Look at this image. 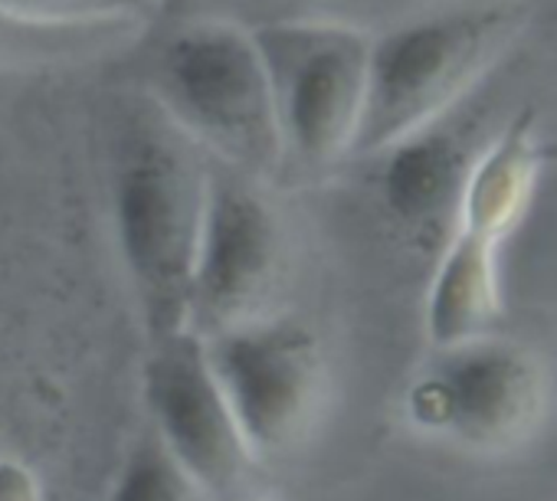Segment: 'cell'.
Listing matches in <instances>:
<instances>
[{"label":"cell","instance_id":"6da1fadb","mask_svg":"<svg viewBox=\"0 0 557 501\" xmlns=\"http://www.w3.org/2000/svg\"><path fill=\"white\" fill-rule=\"evenodd\" d=\"M207 154L148 99L119 128L112 223L148 345L187 331Z\"/></svg>","mask_w":557,"mask_h":501},{"label":"cell","instance_id":"52a82bcc","mask_svg":"<svg viewBox=\"0 0 557 501\" xmlns=\"http://www.w3.org/2000/svg\"><path fill=\"white\" fill-rule=\"evenodd\" d=\"M210 371L252 459L302 436L319 400V341L293 315L269 312L203 338Z\"/></svg>","mask_w":557,"mask_h":501},{"label":"cell","instance_id":"30bf717a","mask_svg":"<svg viewBox=\"0 0 557 501\" xmlns=\"http://www.w3.org/2000/svg\"><path fill=\"white\" fill-rule=\"evenodd\" d=\"M151 0H0V14L37 34H92L145 17Z\"/></svg>","mask_w":557,"mask_h":501},{"label":"cell","instance_id":"5b68a950","mask_svg":"<svg viewBox=\"0 0 557 501\" xmlns=\"http://www.w3.org/2000/svg\"><path fill=\"white\" fill-rule=\"evenodd\" d=\"M541 406L537 358L495 331L433 348L407 390V413L423 433L482 452L528 436Z\"/></svg>","mask_w":557,"mask_h":501},{"label":"cell","instance_id":"7c38bea8","mask_svg":"<svg viewBox=\"0 0 557 501\" xmlns=\"http://www.w3.org/2000/svg\"><path fill=\"white\" fill-rule=\"evenodd\" d=\"M30 37L50 40L53 34H37V30L17 27L14 21H8L4 14H0V47H30Z\"/></svg>","mask_w":557,"mask_h":501},{"label":"cell","instance_id":"9c48e42d","mask_svg":"<svg viewBox=\"0 0 557 501\" xmlns=\"http://www.w3.org/2000/svg\"><path fill=\"white\" fill-rule=\"evenodd\" d=\"M462 105L368 158L377 161V200L391 223L413 246L436 249V256L456 226L466 177L488 145L475 138L479 118Z\"/></svg>","mask_w":557,"mask_h":501},{"label":"cell","instance_id":"277c9868","mask_svg":"<svg viewBox=\"0 0 557 501\" xmlns=\"http://www.w3.org/2000/svg\"><path fill=\"white\" fill-rule=\"evenodd\" d=\"M249 30L272 92L283 177L322 174L348 161L374 37L358 24L325 17H269Z\"/></svg>","mask_w":557,"mask_h":501},{"label":"cell","instance_id":"ba28073f","mask_svg":"<svg viewBox=\"0 0 557 501\" xmlns=\"http://www.w3.org/2000/svg\"><path fill=\"white\" fill-rule=\"evenodd\" d=\"M148 429L197 494L230 498L256 462L210 371L203 338L181 331L148 345L141 374Z\"/></svg>","mask_w":557,"mask_h":501},{"label":"cell","instance_id":"8992f818","mask_svg":"<svg viewBox=\"0 0 557 501\" xmlns=\"http://www.w3.org/2000/svg\"><path fill=\"white\" fill-rule=\"evenodd\" d=\"M283 273V226L265 184L207 158V203L190 273L187 331L210 338L269 315Z\"/></svg>","mask_w":557,"mask_h":501},{"label":"cell","instance_id":"8fae6325","mask_svg":"<svg viewBox=\"0 0 557 501\" xmlns=\"http://www.w3.org/2000/svg\"><path fill=\"white\" fill-rule=\"evenodd\" d=\"M190 494L197 491L171 462L158 436L145 426L135 446L128 449L112 501H187Z\"/></svg>","mask_w":557,"mask_h":501},{"label":"cell","instance_id":"7a4b0ae2","mask_svg":"<svg viewBox=\"0 0 557 501\" xmlns=\"http://www.w3.org/2000/svg\"><path fill=\"white\" fill-rule=\"evenodd\" d=\"M151 102L216 164L252 180L283 177L272 92L249 24L194 17L151 66Z\"/></svg>","mask_w":557,"mask_h":501},{"label":"cell","instance_id":"3957f363","mask_svg":"<svg viewBox=\"0 0 557 501\" xmlns=\"http://www.w3.org/2000/svg\"><path fill=\"white\" fill-rule=\"evenodd\" d=\"M521 21L515 4H469L374 37L351 158L368 161L466 102Z\"/></svg>","mask_w":557,"mask_h":501}]
</instances>
